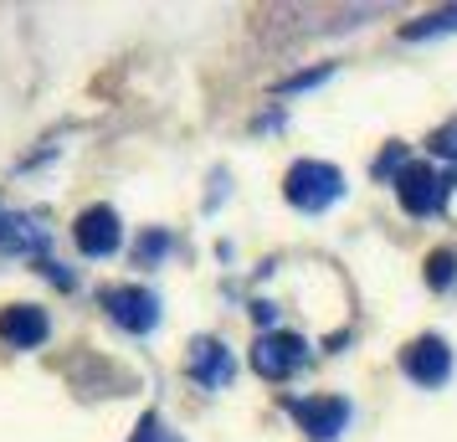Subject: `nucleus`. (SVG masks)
<instances>
[{
	"label": "nucleus",
	"mask_w": 457,
	"mask_h": 442,
	"mask_svg": "<svg viewBox=\"0 0 457 442\" xmlns=\"http://www.w3.org/2000/svg\"><path fill=\"white\" fill-rule=\"evenodd\" d=\"M283 196H288L293 211L319 216V211H329L334 201H345V170L329 165V160H298V165L283 175Z\"/></svg>",
	"instance_id": "obj_1"
},
{
	"label": "nucleus",
	"mask_w": 457,
	"mask_h": 442,
	"mask_svg": "<svg viewBox=\"0 0 457 442\" xmlns=\"http://www.w3.org/2000/svg\"><path fill=\"white\" fill-rule=\"evenodd\" d=\"M453 190H457V170L436 175L432 165H406L401 175H395V201H401V211L416 216V221L436 216V211L447 206V196H453Z\"/></svg>",
	"instance_id": "obj_2"
},
{
	"label": "nucleus",
	"mask_w": 457,
	"mask_h": 442,
	"mask_svg": "<svg viewBox=\"0 0 457 442\" xmlns=\"http://www.w3.org/2000/svg\"><path fill=\"white\" fill-rule=\"evenodd\" d=\"M283 412L313 442H334V438H345V427H350V401L345 396H283Z\"/></svg>",
	"instance_id": "obj_3"
},
{
	"label": "nucleus",
	"mask_w": 457,
	"mask_h": 442,
	"mask_svg": "<svg viewBox=\"0 0 457 442\" xmlns=\"http://www.w3.org/2000/svg\"><path fill=\"white\" fill-rule=\"evenodd\" d=\"M303 360H309V345H303V335H293V329H268V335H257V345H252V371L262 380L298 376Z\"/></svg>",
	"instance_id": "obj_4"
},
{
	"label": "nucleus",
	"mask_w": 457,
	"mask_h": 442,
	"mask_svg": "<svg viewBox=\"0 0 457 442\" xmlns=\"http://www.w3.org/2000/svg\"><path fill=\"white\" fill-rule=\"evenodd\" d=\"M401 371H406V380L436 391V386H447V380H453V345H447L442 335L411 339V345L401 350Z\"/></svg>",
	"instance_id": "obj_5"
},
{
	"label": "nucleus",
	"mask_w": 457,
	"mask_h": 442,
	"mask_svg": "<svg viewBox=\"0 0 457 442\" xmlns=\"http://www.w3.org/2000/svg\"><path fill=\"white\" fill-rule=\"evenodd\" d=\"M104 309L108 319L124 329V335H149L154 324H160V298L139 288V283H124V288H108L104 294Z\"/></svg>",
	"instance_id": "obj_6"
},
{
	"label": "nucleus",
	"mask_w": 457,
	"mask_h": 442,
	"mask_svg": "<svg viewBox=\"0 0 457 442\" xmlns=\"http://www.w3.org/2000/svg\"><path fill=\"white\" fill-rule=\"evenodd\" d=\"M72 242H78V253H83V257H113L119 247H124L119 211H113V206L78 211V221H72Z\"/></svg>",
	"instance_id": "obj_7"
},
{
	"label": "nucleus",
	"mask_w": 457,
	"mask_h": 442,
	"mask_svg": "<svg viewBox=\"0 0 457 442\" xmlns=\"http://www.w3.org/2000/svg\"><path fill=\"white\" fill-rule=\"evenodd\" d=\"M186 376L195 380V386H206V391H221V386H231V376H237V360H231V350L221 339L201 335L186 355Z\"/></svg>",
	"instance_id": "obj_8"
},
{
	"label": "nucleus",
	"mask_w": 457,
	"mask_h": 442,
	"mask_svg": "<svg viewBox=\"0 0 457 442\" xmlns=\"http://www.w3.org/2000/svg\"><path fill=\"white\" fill-rule=\"evenodd\" d=\"M46 329H52V319H46V309H37V304H11V309H0V339H5L11 350H37L46 339Z\"/></svg>",
	"instance_id": "obj_9"
},
{
	"label": "nucleus",
	"mask_w": 457,
	"mask_h": 442,
	"mask_svg": "<svg viewBox=\"0 0 457 442\" xmlns=\"http://www.w3.org/2000/svg\"><path fill=\"white\" fill-rule=\"evenodd\" d=\"M0 253H46V227L37 216H21V211H11V216H0Z\"/></svg>",
	"instance_id": "obj_10"
},
{
	"label": "nucleus",
	"mask_w": 457,
	"mask_h": 442,
	"mask_svg": "<svg viewBox=\"0 0 457 442\" xmlns=\"http://www.w3.org/2000/svg\"><path fill=\"white\" fill-rule=\"evenodd\" d=\"M447 31H457V5H442V11L421 16V21H406L401 42H432V37H447Z\"/></svg>",
	"instance_id": "obj_11"
},
{
	"label": "nucleus",
	"mask_w": 457,
	"mask_h": 442,
	"mask_svg": "<svg viewBox=\"0 0 457 442\" xmlns=\"http://www.w3.org/2000/svg\"><path fill=\"white\" fill-rule=\"evenodd\" d=\"M453 283H457V253L453 247H436V253L427 257V288L442 294V288H453Z\"/></svg>",
	"instance_id": "obj_12"
},
{
	"label": "nucleus",
	"mask_w": 457,
	"mask_h": 442,
	"mask_svg": "<svg viewBox=\"0 0 457 442\" xmlns=\"http://www.w3.org/2000/svg\"><path fill=\"white\" fill-rule=\"evenodd\" d=\"M129 442H180V432H170V421L160 417V412H145L139 427L129 432Z\"/></svg>",
	"instance_id": "obj_13"
},
{
	"label": "nucleus",
	"mask_w": 457,
	"mask_h": 442,
	"mask_svg": "<svg viewBox=\"0 0 457 442\" xmlns=\"http://www.w3.org/2000/svg\"><path fill=\"white\" fill-rule=\"evenodd\" d=\"M411 165V160H406V145H401V139H391V145L380 149V154H375V180H395V175H401V170Z\"/></svg>",
	"instance_id": "obj_14"
},
{
	"label": "nucleus",
	"mask_w": 457,
	"mask_h": 442,
	"mask_svg": "<svg viewBox=\"0 0 457 442\" xmlns=\"http://www.w3.org/2000/svg\"><path fill=\"white\" fill-rule=\"evenodd\" d=\"M427 149H432V154H442V160H453V170H457V119H447L442 129H432Z\"/></svg>",
	"instance_id": "obj_15"
},
{
	"label": "nucleus",
	"mask_w": 457,
	"mask_h": 442,
	"mask_svg": "<svg viewBox=\"0 0 457 442\" xmlns=\"http://www.w3.org/2000/svg\"><path fill=\"white\" fill-rule=\"evenodd\" d=\"M329 72H334L329 63H324V67H313V72H293L288 83H278V93H303V88H319L324 78H329Z\"/></svg>",
	"instance_id": "obj_16"
},
{
	"label": "nucleus",
	"mask_w": 457,
	"mask_h": 442,
	"mask_svg": "<svg viewBox=\"0 0 457 442\" xmlns=\"http://www.w3.org/2000/svg\"><path fill=\"white\" fill-rule=\"evenodd\" d=\"M160 253H170V237H165V232H149L145 242H139V253H134V257H139V263L149 268V263H154Z\"/></svg>",
	"instance_id": "obj_17"
}]
</instances>
